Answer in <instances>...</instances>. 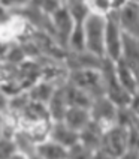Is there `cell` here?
<instances>
[{"mask_svg":"<svg viewBox=\"0 0 139 159\" xmlns=\"http://www.w3.org/2000/svg\"><path fill=\"white\" fill-rule=\"evenodd\" d=\"M30 159H41V158H39L37 155H35V153H33V155H30Z\"/></svg>","mask_w":139,"mask_h":159,"instance_id":"4316f807","label":"cell"},{"mask_svg":"<svg viewBox=\"0 0 139 159\" xmlns=\"http://www.w3.org/2000/svg\"><path fill=\"white\" fill-rule=\"evenodd\" d=\"M118 27L124 35L138 36L139 35V3L126 0L120 8L112 12Z\"/></svg>","mask_w":139,"mask_h":159,"instance_id":"5b68a950","label":"cell"},{"mask_svg":"<svg viewBox=\"0 0 139 159\" xmlns=\"http://www.w3.org/2000/svg\"><path fill=\"white\" fill-rule=\"evenodd\" d=\"M114 71H115V78L118 81V84L121 86L130 96L138 95V74L132 71L130 68L123 63L121 60L114 63Z\"/></svg>","mask_w":139,"mask_h":159,"instance_id":"9c48e42d","label":"cell"},{"mask_svg":"<svg viewBox=\"0 0 139 159\" xmlns=\"http://www.w3.org/2000/svg\"><path fill=\"white\" fill-rule=\"evenodd\" d=\"M132 2H138V0H132Z\"/></svg>","mask_w":139,"mask_h":159,"instance_id":"83f0119b","label":"cell"},{"mask_svg":"<svg viewBox=\"0 0 139 159\" xmlns=\"http://www.w3.org/2000/svg\"><path fill=\"white\" fill-rule=\"evenodd\" d=\"M117 108L114 102H111L105 95H100L97 98H93L91 104H90V119L91 122H94L97 126H100L102 129H108L115 125L117 119Z\"/></svg>","mask_w":139,"mask_h":159,"instance_id":"277c9868","label":"cell"},{"mask_svg":"<svg viewBox=\"0 0 139 159\" xmlns=\"http://www.w3.org/2000/svg\"><path fill=\"white\" fill-rule=\"evenodd\" d=\"M8 101H9V98L0 89V113H6L8 111Z\"/></svg>","mask_w":139,"mask_h":159,"instance_id":"603a6c76","label":"cell"},{"mask_svg":"<svg viewBox=\"0 0 139 159\" xmlns=\"http://www.w3.org/2000/svg\"><path fill=\"white\" fill-rule=\"evenodd\" d=\"M120 60L126 63L132 71L138 74L139 68V39L138 36H130L123 33L121 42V57Z\"/></svg>","mask_w":139,"mask_h":159,"instance_id":"30bf717a","label":"cell"},{"mask_svg":"<svg viewBox=\"0 0 139 159\" xmlns=\"http://www.w3.org/2000/svg\"><path fill=\"white\" fill-rule=\"evenodd\" d=\"M129 149V129L123 128L120 125H114L111 128L105 129L100 140L99 150L118 158Z\"/></svg>","mask_w":139,"mask_h":159,"instance_id":"3957f363","label":"cell"},{"mask_svg":"<svg viewBox=\"0 0 139 159\" xmlns=\"http://www.w3.org/2000/svg\"><path fill=\"white\" fill-rule=\"evenodd\" d=\"M61 2H63V0H61Z\"/></svg>","mask_w":139,"mask_h":159,"instance_id":"f1b7e54d","label":"cell"},{"mask_svg":"<svg viewBox=\"0 0 139 159\" xmlns=\"http://www.w3.org/2000/svg\"><path fill=\"white\" fill-rule=\"evenodd\" d=\"M8 159H30V155H27V153H24L21 150H15Z\"/></svg>","mask_w":139,"mask_h":159,"instance_id":"d4e9b609","label":"cell"},{"mask_svg":"<svg viewBox=\"0 0 139 159\" xmlns=\"http://www.w3.org/2000/svg\"><path fill=\"white\" fill-rule=\"evenodd\" d=\"M90 159H117V158H114V156H111V155H108V153H105L102 150H94L91 153Z\"/></svg>","mask_w":139,"mask_h":159,"instance_id":"cb8c5ba5","label":"cell"},{"mask_svg":"<svg viewBox=\"0 0 139 159\" xmlns=\"http://www.w3.org/2000/svg\"><path fill=\"white\" fill-rule=\"evenodd\" d=\"M33 0H0V6L11 11L12 14H20L23 9L30 6Z\"/></svg>","mask_w":139,"mask_h":159,"instance_id":"ffe728a7","label":"cell"},{"mask_svg":"<svg viewBox=\"0 0 139 159\" xmlns=\"http://www.w3.org/2000/svg\"><path fill=\"white\" fill-rule=\"evenodd\" d=\"M117 159H139V152H138V149H127Z\"/></svg>","mask_w":139,"mask_h":159,"instance_id":"7402d4cb","label":"cell"},{"mask_svg":"<svg viewBox=\"0 0 139 159\" xmlns=\"http://www.w3.org/2000/svg\"><path fill=\"white\" fill-rule=\"evenodd\" d=\"M63 86H59V87L54 90L51 99L46 104V111H48V116H50L51 122H60L61 119H63V116H64V113H66V110H67V104H66Z\"/></svg>","mask_w":139,"mask_h":159,"instance_id":"4fadbf2b","label":"cell"},{"mask_svg":"<svg viewBox=\"0 0 139 159\" xmlns=\"http://www.w3.org/2000/svg\"><path fill=\"white\" fill-rule=\"evenodd\" d=\"M93 152L87 149L85 146H82L81 143L73 144L72 147L67 149V159H90Z\"/></svg>","mask_w":139,"mask_h":159,"instance_id":"d6986e66","label":"cell"},{"mask_svg":"<svg viewBox=\"0 0 139 159\" xmlns=\"http://www.w3.org/2000/svg\"><path fill=\"white\" fill-rule=\"evenodd\" d=\"M67 83L87 92L91 98L103 95V83L99 68H81L67 71Z\"/></svg>","mask_w":139,"mask_h":159,"instance_id":"7a4b0ae2","label":"cell"},{"mask_svg":"<svg viewBox=\"0 0 139 159\" xmlns=\"http://www.w3.org/2000/svg\"><path fill=\"white\" fill-rule=\"evenodd\" d=\"M85 6L88 14L108 17L114 12V0H85Z\"/></svg>","mask_w":139,"mask_h":159,"instance_id":"ac0fdd59","label":"cell"},{"mask_svg":"<svg viewBox=\"0 0 139 159\" xmlns=\"http://www.w3.org/2000/svg\"><path fill=\"white\" fill-rule=\"evenodd\" d=\"M102 134H103V129L100 126H97L94 122L90 120V123L82 129L79 131V138L78 141L85 146L87 149H90L91 152L99 150L100 147V140H102Z\"/></svg>","mask_w":139,"mask_h":159,"instance_id":"5bb4252c","label":"cell"},{"mask_svg":"<svg viewBox=\"0 0 139 159\" xmlns=\"http://www.w3.org/2000/svg\"><path fill=\"white\" fill-rule=\"evenodd\" d=\"M105 27H106V17L88 14L87 18L82 21L85 53L91 54L97 59H103Z\"/></svg>","mask_w":139,"mask_h":159,"instance_id":"6da1fadb","label":"cell"},{"mask_svg":"<svg viewBox=\"0 0 139 159\" xmlns=\"http://www.w3.org/2000/svg\"><path fill=\"white\" fill-rule=\"evenodd\" d=\"M73 26H75V21L72 20L64 6H61L60 9H57L54 14L50 15V30L54 36V42L60 48H66Z\"/></svg>","mask_w":139,"mask_h":159,"instance_id":"52a82bcc","label":"cell"},{"mask_svg":"<svg viewBox=\"0 0 139 159\" xmlns=\"http://www.w3.org/2000/svg\"><path fill=\"white\" fill-rule=\"evenodd\" d=\"M3 128H5V113H0V138L3 137Z\"/></svg>","mask_w":139,"mask_h":159,"instance_id":"484cf974","label":"cell"},{"mask_svg":"<svg viewBox=\"0 0 139 159\" xmlns=\"http://www.w3.org/2000/svg\"><path fill=\"white\" fill-rule=\"evenodd\" d=\"M59 87L55 84H52L51 81H46V80H36L35 83L26 90L27 96L32 102H37V104H44L46 105L48 101L51 99L54 90Z\"/></svg>","mask_w":139,"mask_h":159,"instance_id":"8fae6325","label":"cell"},{"mask_svg":"<svg viewBox=\"0 0 139 159\" xmlns=\"http://www.w3.org/2000/svg\"><path fill=\"white\" fill-rule=\"evenodd\" d=\"M48 138L55 141L57 144L63 146L64 149H69L73 144L78 143L79 134L76 131H73V129H70L67 125H64L60 120V122H51Z\"/></svg>","mask_w":139,"mask_h":159,"instance_id":"ba28073f","label":"cell"},{"mask_svg":"<svg viewBox=\"0 0 139 159\" xmlns=\"http://www.w3.org/2000/svg\"><path fill=\"white\" fill-rule=\"evenodd\" d=\"M66 48L69 53H84L85 51V44H84V30H82V23H75L67 39Z\"/></svg>","mask_w":139,"mask_h":159,"instance_id":"e0dca14e","label":"cell"},{"mask_svg":"<svg viewBox=\"0 0 139 159\" xmlns=\"http://www.w3.org/2000/svg\"><path fill=\"white\" fill-rule=\"evenodd\" d=\"M90 111L88 108H81V107H67L66 113L63 116L61 122L64 125H67L70 129L76 131H82L88 123H90Z\"/></svg>","mask_w":139,"mask_h":159,"instance_id":"7c38bea8","label":"cell"},{"mask_svg":"<svg viewBox=\"0 0 139 159\" xmlns=\"http://www.w3.org/2000/svg\"><path fill=\"white\" fill-rule=\"evenodd\" d=\"M17 150V146L14 138H0V159H8L14 152Z\"/></svg>","mask_w":139,"mask_h":159,"instance_id":"44dd1931","label":"cell"},{"mask_svg":"<svg viewBox=\"0 0 139 159\" xmlns=\"http://www.w3.org/2000/svg\"><path fill=\"white\" fill-rule=\"evenodd\" d=\"M121 42L123 32L118 27L112 14L106 17V27H105V41H103V59L109 62H118L121 57Z\"/></svg>","mask_w":139,"mask_h":159,"instance_id":"8992f818","label":"cell"},{"mask_svg":"<svg viewBox=\"0 0 139 159\" xmlns=\"http://www.w3.org/2000/svg\"><path fill=\"white\" fill-rule=\"evenodd\" d=\"M35 155L41 159H67V149L50 138L35 146Z\"/></svg>","mask_w":139,"mask_h":159,"instance_id":"9a60e30c","label":"cell"},{"mask_svg":"<svg viewBox=\"0 0 139 159\" xmlns=\"http://www.w3.org/2000/svg\"><path fill=\"white\" fill-rule=\"evenodd\" d=\"M64 90V98H66V104L67 107H81V108H90V104L93 101V98L88 95L87 92L81 90V89L72 86L69 83H64L63 86Z\"/></svg>","mask_w":139,"mask_h":159,"instance_id":"2e32d148","label":"cell"}]
</instances>
